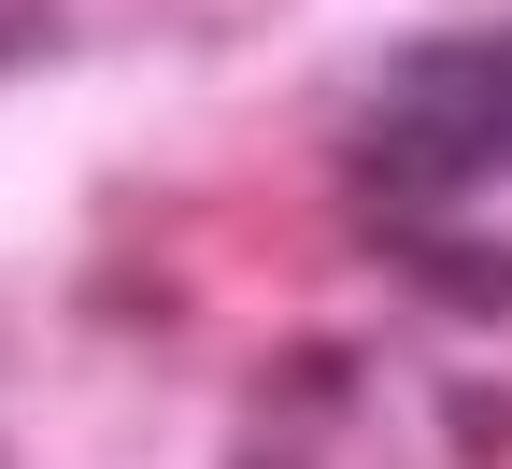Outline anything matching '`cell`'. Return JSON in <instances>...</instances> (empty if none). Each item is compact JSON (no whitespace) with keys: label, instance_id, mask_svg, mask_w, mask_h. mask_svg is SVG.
<instances>
[{"label":"cell","instance_id":"obj_1","mask_svg":"<svg viewBox=\"0 0 512 469\" xmlns=\"http://www.w3.org/2000/svg\"><path fill=\"white\" fill-rule=\"evenodd\" d=\"M370 256H399V271L441 299V313H470V327H512V242H470V228H441V214H384L370 199Z\"/></svg>","mask_w":512,"mask_h":469},{"label":"cell","instance_id":"obj_2","mask_svg":"<svg viewBox=\"0 0 512 469\" xmlns=\"http://www.w3.org/2000/svg\"><path fill=\"white\" fill-rule=\"evenodd\" d=\"M256 398H299V413H342V398H356V342H285V356H256Z\"/></svg>","mask_w":512,"mask_h":469},{"label":"cell","instance_id":"obj_3","mask_svg":"<svg viewBox=\"0 0 512 469\" xmlns=\"http://www.w3.org/2000/svg\"><path fill=\"white\" fill-rule=\"evenodd\" d=\"M441 441L456 469H512V384H441Z\"/></svg>","mask_w":512,"mask_h":469},{"label":"cell","instance_id":"obj_4","mask_svg":"<svg viewBox=\"0 0 512 469\" xmlns=\"http://www.w3.org/2000/svg\"><path fill=\"white\" fill-rule=\"evenodd\" d=\"M228 469H328V455H299V441H256V455H228Z\"/></svg>","mask_w":512,"mask_h":469},{"label":"cell","instance_id":"obj_5","mask_svg":"<svg viewBox=\"0 0 512 469\" xmlns=\"http://www.w3.org/2000/svg\"><path fill=\"white\" fill-rule=\"evenodd\" d=\"M0 57H15V29H0Z\"/></svg>","mask_w":512,"mask_h":469}]
</instances>
